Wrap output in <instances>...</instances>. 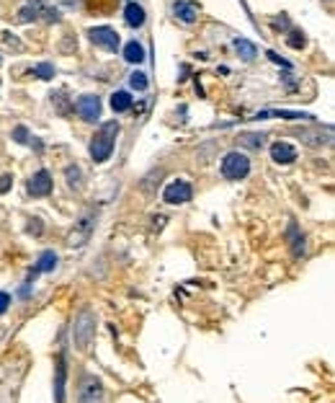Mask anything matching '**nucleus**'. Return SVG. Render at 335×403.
<instances>
[{
    "instance_id": "nucleus-4",
    "label": "nucleus",
    "mask_w": 335,
    "mask_h": 403,
    "mask_svg": "<svg viewBox=\"0 0 335 403\" xmlns=\"http://www.w3.org/2000/svg\"><path fill=\"white\" fill-rule=\"evenodd\" d=\"M191 196H193V186L186 179L171 181L162 191V202H168V205H186V202H191Z\"/></svg>"
},
{
    "instance_id": "nucleus-7",
    "label": "nucleus",
    "mask_w": 335,
    "mask_h": 403,
    "mask_svg": "<svg viewBox=\"0 0 335 403\" xmlns=\"http://www.w3.org/2000/svg\"><path fill=\"white\" fill-rule=\"evenodd\" d=\"M93 228H96V222H93V217L91 215H86L77 225H75V230L70 233V238H67V246L70 248H82L91 240V233H93Z\"/></svg>"
},
{
    "instance_id": "nucleus-9",
    "label": "nucleus",
    "mask_w": 335,
    "mask_h": 403,
    "mask_svg": "<svg viewBox=\"0 0 335 403\" xmlns=\"http://www.w3.org/2000/svg\"><path fill=\"white\" fill-rule=\"evenodd\" d=\"M52 191V176H49V171H36L34 176H31V181H29V194L31 196H47Z\"/></svg>"
},
{
    "instance_id": "nucleus-26",
    "label": "nucleus",
    "mask_w": 335,
    "mask_h": 403,
    "mask_svg": "<svg viewBox=\"0 0 335 403\" xmlns=\"http://www.w3.org/2000/svg\"><path fill=\"white\" fill-rule=\"evenodd\" d=\"M13 140L16 142H29V130L26 127H16L13 130Z\"/></svg>"
},
{
    "instance_id": "nucleus-30",
    "label": "nucleus",
    "mask_w": 335,
    "mask_h": 403,
    "mask_svg": "<svg viewBox=\"0 0 335 403\" xmlns=\"http://www.w3.org/2000/svg\"><path fill=\"white\" fill-rule=\"evenodd\" d=\"M268 57H271V62H276V65H284V67H289V62L286 60H281L276 52H268Z\"/></svg>"
},
{
    "instance_id": "nucleus-12",
    "label": "nucleus",
    "mask_w": 335,
    "mask_h": 403,
    "mask_svg": "<svg viewBox=\"0 0 335 403\" xmlns=\"http://www.w3.org/2000/svg\"><path fill=\"white\" fill-rule=\"evenodd\" d=\"M124 18H127V23L132 26V29H139V26H145V21H147V16H145V8L139 6V3H132L124 8Z\"/></svg>"
},
{
    "instance_id": "nucleus-21",
    "label": "nucleus",
    "mask_w": 335,
    "mask_h": 403,
    "mask_svg": "<svg viewBox=\"0 0 335 403\" xmlns=\"http://www.w3.org/2000/svg\"><path fill=\"white\" fill-rule=\"evenodd\" d=\"M34 75L41 78V80H52V78H54V65H52V62H39V65L34 67Z\"/></svg>"
},
{
    "instance_id": "nucleus-17",
    "label": "nucleus",
    "mask_w": 335,
    "mask_h": 403,
    "mask_svg": "<svg viewBox=\"0 0 335 403\" xmlns=\"http://www.w3.org/2000/svg\"><path fill=\"white\" fill-rule=\"evenodd\" d=\"M111 109H114L116 114L129 111V109H132V96H129L127 91H116V93L111 96Z\"/></svg>"
},
{
    "instance_id": "nucleus-6",
    "label": "nucleus",
    "mask_w": 335,
    "mask_h": 403,
    "mask_svg": "<svg viewBox=\"0 0 335 403\" xmlns=\"http://www.w3.org/2000/svg\"><path fill=\"white\" fill-rule=\"evenodd\" d=\"M88 36H91V42H93L96 47H103V49H108V52H116L119 44H121L119 34H116L111 26H96V29L88 31Z\"/></svg>"
},
{
    "instance_id": "nucleus-20",
    "label": "nucleus",
    "mask_w": 335,
    "mask_h": 403,
    "mask_svg": "<svg viewBox=\"0 0 335 403\" xmlns=\"http://www.w3.org/2000/svg\"><path fill=\"white\" fill-rule=\"evenodd\" d=\"M289 235H291V248H294V256L299 259V256L304 254V235L297 233V225L289 228Z\"/></svg>"
},
{
    "instance_id": "nucleus-10",
    "label": "nucleus",
    "mask_w": 335,
    "mask_h": 403,
    "mask_svg": "<svg viewBox=\"0 0 335 403\" xmlns=\"http://www.w3.org/2000/svg\"><path fill=\"white\" fill-rule=\"evenodd\" d=\"M271 160L278 166H289L297 160V147H291L289 142H273L271 145Z\"/></svg>"
},
{
    "instance_id": "nucleus-18",
    "label": "nucleus",
    "mask_w": 335,
    "mask_h": 403,
    "mask_svg": "<svg viewBox=\"0 0 335 403\" xmlns=\"http://www.w3.org/2000/svg\"><path fill=\"white\" fill-rule=\"evenodd\" d=\"M235 49H237V55L242 57V60H253L256 55H258V49H256V44H250L247 39H235Z\"/></svg>"
},
{
    "instance_id": "nucleus-19",
    "label": "nucleus",
    "mask_w": 335,
    "mask_h": 403,
    "mask_svg": "<svg viewBox=\"0 0 335 403\" xmlns=\"http://www.w3.org/2000/svg\"><path fill=\"white\" fill-rule=\"evenodd\" d=\"M39 11H41V0H29V6H23L21 13H18V21L29 23V21H34L39 16Z\"/></svg>"
},
{
    "instance_id": "nucleus-16",
    "label": "nucleus",
    "mask_w": 335,
    "mask_h": 403,
    "mask_svg": "<svg viewBox=\"0 0 335 403\" xmlns=\"http://www.w3.org/2000/svg\"><path fill=\"white\" fill-rule=\"evenodd\" d=\"M65 375H67L65 354H60V362H57V383H54V395H57V403H65Z\"/></svg>"
},
{
    "instance_id": "nucleus-23",
    "label": "nucleus",
    "mask_w": 335,
    "mask_h": 403,
    "mask_svg": "<svg viewBox=\"0 0 335 403\" xmlns=\"http://www.w3.org/2000/svg\"><path fill=\"white\" fill-rule=\"evenodd\" d=\"M286 44H289L291 49H302V47L307 44V39H304L302 31H291V34L286 36Z\"/></svg>"
},
{
    "instance_id": "nucleus-28",
    "label": "nucleus",
    "mask_w": 335,
    "mask_h": 403,
    "mask_svg": "<svg viewBox=\"0 0 335 403\" xmlns=\"http://www.w3.org/2000/svg\"><path fill=\"white\" fill-rule=\"evenodd\" d=\"M26 230H29V235H41V220H31V225Z\"/></svg>"
},
{
    "instance_id": "nucleus-11",
    "label": "nucleus",
    "mask_w": 335,
    "mask_h": 403,
    "mask_svg": "<svg viewBox=\"0 0 335 403\" xmlns=\"http://www.w3.org/2000/svg\"><path fill=\"white\" fill-rule=\"evenodd\" d=\"M299 137L307 142V145H327L332 140V132L330 127H317V130H299Z\"/></svg>"
},
{
    "instance_id": "nucleus-22",
    "label": "nucleus",
    "mask_w": 335,
    "mask_h": 403,
    "mask_svg": "<svg viewBox=\"0 0 335 403\" xmlns=\"http://www.w3.org/2000/svg\"><path fill=\"white\" fill-rule=\"evenodd\" d=\"M129 86H132L134 91H147V86H150V83H147V75H145V72H132V75H129Z\"/></svg>"
},
{
    "instance_id": "nucleus-31",
    "label": "nucleus",
    "mask_w": 335,
    "mask_h": 403,
    "mask_svg": "<svg viewBox=\"0 0 335 403\" xmlns=\"http://www.w3.org/2000/svg\"><path fill=\"white\" fill-rule=\"evenodd\" d=\"M273 26H278V29L284 26V29H286V26H289V18H286V16H281V18H276V21H273Z\"/></svg>"
},
{
    "instance_id": "nucleus-29",
    "label": "nucleus",
    "mask_w": 335,
    "mask_h": 403,
    "mask_svg": "<svg viewBox=\"0 0 335 403\" xmlns=\"http://www.w3.org/2000/svg\"><path fill=\"white\" fill-rule=\"evenodd\" d=\"M11 181H13L11 176H0V194H6L11 189Z\"/></svg>"
},
{
    "instance_id": "nucleus-5",
    "label": "nucleus",
    "mask_w": 335,
    "mask_h": 403,
    "mask_svg": "<svg viewBox=\"0 0 335 403\" xmlns=\"http://www.w3.org/2000/svg\"><path fill=\"white\" fill-rule=\"evenodd\" d=\"M80 403H103V383L96 375H86L80 380Z\"/></svg>"
},
{
    "instance_id": "nucleus-27",
    "label": "nucleus",
    "mask_w": 335,
    "mask_h": 403,
    "mask_svg": "<svg viewBox=\"0 0 335 403\" xmlns=\"http://www.w3.org/2000/svg\"><path fill=\"white\" fill-rule=\"evenodd\" d=\"M8 305H11V295L0 290V315H3V313L8 310Z\"/></svg>"
},
{
    "instance_id": "nucleus-14",
    "label": "nucleus",
    "mask_w": 335,
    "mask_h": 403,
    "mask_svg": "<svg viewBox=\"0 0 335 403\" xmlns=\"http://www.w3.org/2000/svg\"><path fill=\"white\" fill-rule=\"evenodd\" d=\"M57 254L54 251H44L39 259H36V266H34V271H31V276H36V274H41V271H54L57 269Z\"/></svg>"
},
{
    "instance_id": "nucleus-8",
    "label": "nucleus",
    "mask_w": 335,
    "mask_h": 403,
    "mask_svg": "<svg viewBox=\"0 0 335 403\" xmlns=\"http://www.w3.org/2000/svg\"><path fill=\"white\" fill-rule=\"evenodd\" d=\"M77 114L86 119V122H96V119H101V98L98 96H80L77 104H75Z\"/></svg>"
},
{
    "instance_id": "nucleus-13",
    "label": "nucleus",
    "mask_w": 335,
    "mask_h": 403,
    "mask_svg": "<svg viewBox=\"0 0 335 403\" xmlns=\"http://www.w3.org/2000/svg\"><path fill=\"white\" fill-rule=\"evenodd\" d=\"M145 47L137 42V39H132V42H127V47H124V60H127L129 65H139L145 62Z\"/></svg>"
},
{
    "instance_id": "nucleus-1",
    "label": "nucleus",
    "mask_w": 335,
    "mask_h": 403,
    "mask_svg": "<svg viewBox=\"0 0 335 403\" xmlns=\"http://www.w3.org/2000/svg\"><path fill=\"white\" fill-rule=\"evenodd\" d=\"M119 122L114 119V122H106V124H101V130L93 135V140H91V158H93V163H106V160L111 158V153H114V140H116V135H119Z\"/></svg>"
},
{
    "instance_id": "nucleus-15",
    "label": "nucleus",
    "mask_w": 335,
    "mask_h": 403,
    "mask_svg": "<svg viewBox=\"0 0 335 403\" xmlns=\"http://www.w3.org/2000/svg\"><path fill=\"white\" fill-rule=\"evenodd\" d=\"M173 13H176V18H178V21H183V23H193V21H196V16H199L196 6H193V3H186V0L176 3Z\"/></svg>"
},
{
    "instance_id": "nucleus-24",
    "label": "nucleus",
    "mask_w": 335,
    "mask_h": 403,
    "mask_svg": "<svg viewBox=\"0 0 335 403\" xmlns=\"http://www.w3.org/2000/svg\"><path fill=\"white\" fill-rule=\"evenodd\" d=\"M65 176H67V184H70L72 189H77V186H80V179H82V171H80L77 166H67Z\"/></svg>"
},
{
    "instance_id": "nucleus-2",
    "label": "nucleus",
    "mask_w": 335,
    "mask_h": 403,
    "mask_svg": "<svg viewBox=\"0 0 335 403\" xmlns=\"http://www.w3.org/2000/svg\"><path fill=\"white\" fill-rule=\"evenodd\" d=\"M96 339V315L91 308H82L72 323V341L80 351H86Z\"/></svg>"
},
{
    "instance_id": "nucleus-3",
    "label": "nucleus",
    "mask_w": 335,
    "mask_h": 403,
    "mask_svg": "<svg viewBox=\"0 0 335 403\" xmlns=\"http://www.w3.org/2000/svg\"><path fill=\"white\" fill-rule=\"evenodd\" d=\"M219 171H222V176L227 181H240V179H245L250 173V158L245 153H240V150H232V153H227L222 158Z\"/></svg>"
},
{
    "instance_id": "nucleus-25",
    "label": "nucleus",
    "mask_w": 335,
    "mask_h": 403,
    "mask_svg": "<svg viewBox=\"0 0 335 403\" xmlns=\"http://www.w3.org/2000/svg\"><path fill=\"white\" fill-rule=\"evenodd\" d=\"M242 142H245L247 147H263L266 135H242Z\"/></svg>"
}]
</instances>
